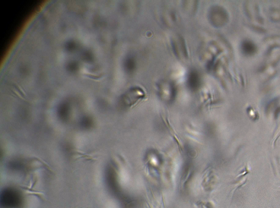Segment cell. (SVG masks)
Listing matches in <instances>:
<instances>
[{"instance_id":"cell-1","label":"cell","mask_w":280,"mask_h":208,"mask_svg":"<svg viewBox=\"0 0 280 208\" xmlns=\"http://www.w3.org/2000/svg\"><path fill=\"white\" fill-rule=\"evenodd\" d=\"M209 19L212 25L220 27L227 23L228 15L224 8L220 6H213L209 10Z\"/></svg>"},{"instance_id":"cell-2","label":"cell","mask_w":280,"mask_h":208,"mask_svg":"<svg viewBox=\"0 0 280 208\" xmlns=\"http://www.w3.org/2000/svg\"><path fill=\"white\" fill-rule=\"evenodd\" d=\"M145 96L144 91L139 87H134L126 92L121 97V101L124 105L131 106L144 99Z\"/></svg>"},{"instance_id":"cell-3","label":"cell","mask_w":280,"mask_h":208,"mask_svg":"<svg viewBox=\"0 0 280 208\" xmlns=\"http://www.w3.org/2000/svg\"><path fill=\"white\" fill-rule=\"evenodd\" d=\"M173 50L179 58L187 57V51L184 39L181 36H176L172 42Z\"/></svg>"},{"instance_id":"cell-4","label":"cell","mask_w":280,"mask_h":208,"mask_svg":"<svg viewBox=\"0 0 280 208\" xmlns=\"http://www.w3.org/2000/svg\"><path fill=\"white\" fill-rule=\"evenodd\" d=\"M187 83L189 87L193 91H195L199 88L200 85V78L199 74L195 71H191L189 74Z\"/></svg>"},{"instance_id":"cell-5","label":"cell","mask_w":280,"mask_h":208,"mask_svg":"<svg viewBox=\"0 0 280 208\" xmlns=\"http://www.w3.org/2000/svg\"><path fill=\"white\" fill-rule=\"evenodd\" d=\"M242 51L245 55H253L256 52V45L252 42L249 40L244 41L241 46Z\"/></svg>"},{"instance_id":"cell-6","label":"cell","mask_w":280,"mask_h":208,"mask_svg":"<svg viewBox=\"0 0 280 208\" xmlns=\"http://www.w3.org/2000/svg\"><path fill=\"white\" fill-rule=\"evenodd\" d=\"M136 63L135 60L133 57H128L125 61V68L129 72L133 71L136 68Z\"/></svg>"}]
</instances>
